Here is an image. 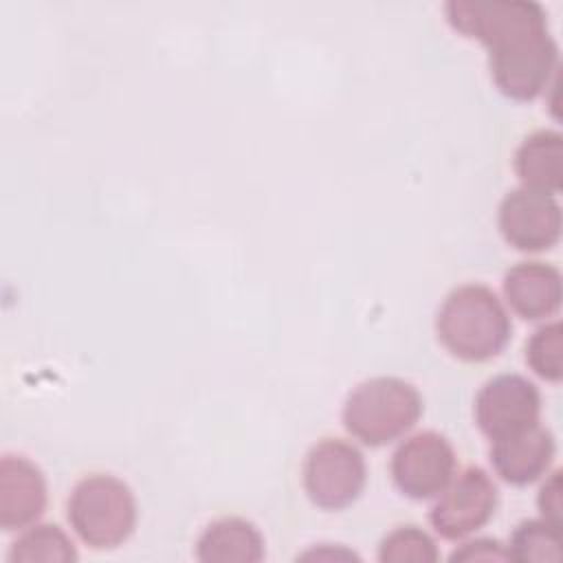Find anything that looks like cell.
I'll use <instances>...</instances> for the list:
<instances>
[{
    "label": "cell",
    "instance_id": "obj_1",
    "mask_svg": "<svg viewBox=\"0 0 563 563\" xmlns=\"http://www.w3.org/2000/svg\"><path fill=\"white\" fill-rule=\"evenodd\" d=\"M446 22L486 46L497 90L515 101L537 99L559 66L548 15L532 0H449Z\"/></svg>",
    "mask_w": 563,
    "mask_h": 563
},
{
    "label": "cell",
    "instance_id": "obj_2",
    "mask_svg": "<svg viewBox=\"0 0 563 563\" xmlns=\"http://www.w3.org/2000/svg\"><path fill=\"white\" fill-rule=\"evenodd\" d=\"M435 332L451 356L484 363L506 347L512 323L495 290L484 284H464L442 301Z\"/></svg>",
    "mask_w": 563,
    "mask_h": 563
},
{
    "label": "cell",
    "instance_id": "obj_3",
    "mask_svg": "<svg viewBox=\"0 0 563 563\" xmlns=\"http://www.w3.org/2000/svg\"><path fill=\"white\" fill-rule=\"evenodd\" d=\"M422 416L420 391L396 376L356 385L343 405V427L365 446H385L416 427Z\"/></svg>",
    "mask_w": 563,
    "mask_h": 563
},
{
    "label": "cell",
    "instance_id": "obj_4",
    "mask_svg": "<svg viewBox=\"0 0 563 563\" xmlns=\"http://www.w3.org/2000/svg\"><path fill=\"white\" fill-rule=\"evenodd\" d=\"M132 488L108 473L81 477L66 504L73 532L92 550H112L130 539L136 526Z\"/></svg>",
    "mask_w": 563,
    "mask_h": 563
},
{
    "label": "cell",
    "instance_id": "obj_5",
    "mask_svg": "<svg viewBox=\"0 0 563 563\" xmlns=\"http://www.w3.org/2000/svg\"><path fill=\"white\" fill-rule=\"evenodd\" d=\"M308 499L323 510H341L354 504L367 482L363 453L341 438H323L310 446L301 468Z\"/></svg>",
    "mask_w": 563,
    "mask_h": 563
},
{
    "label": "cell",
    "instance_id": "obj_6",
    "mask_svg": "<svg viewBox=\"0 0 563 563\" xmlns=\"http://www.w3.org/2000/svg\"><path fill=\"white\" fill-rule=\"evenodd\" d=\"M497 508V486L493 477L479 468L468 466L453 475L438 501L429 510V523L446 541H460L484 528Z\"/></svg>",
    "mask_w": 563,
    "mask_h": 563
},
{
    "label": "cell",
    "instance_id": "obj_7",
    "mask_svg": "<svg viewBox=\"0 0 563 563\" xmlns=\"http://www.w3.org/2000/svg\"><path fill=\"white\" fill-rule=\"evenodd\" d=\"M457 457L451 442L435 431H420L398 444L389 473L396 488L409 499L438 497L455 475Z\"/></svg>",
    "mask_w": 563,
    "mask_h": 563
},
{
    "label": "cell",
    "instance_id": "obj_8",
    "mask_svg": "<svg viewBox=\"0 0 563 563\" xmlns=\"http://www.w3.org/2000/svg\"><path fill=\"white\" fill-rule=\"evenodd\" d=\"M475 422L479 431L497 440L539 422V387L519 374H499L484 383L475 396Z\"/></svg>",
    "mask_w": 563,
    "mask_h": 563
},
{
    "label": "cell",
    "instance_id": "obj_9",
    "mask_svg": "<svg viewBox=\"0 0 563 563\" xmlns=\"http://www.w3.org/2000/svg\"><path fill=\"white\" fill-rule=\"evenodd\" d=\"M497 224L512 249L523 253L548 251L561 238V207L550 194L519 187L504 196Z\"/></svg>",
    "mask_w": 563,
    "mask_h": 563
},
{
    "label": "cell",
    "instance_id": "obj_10",
    "mask_svg": "<svg viewBox=\"0 0 563 563\" xmlns=\"http://www.w3.org/2000/svg\"><path fill=\"white\" fill-rule=\"evenodd\" d=\"M48 490L40 466L24 455H2L0 460V528L24 530L46 510Z\"/></svg>",
    "mask_w": 563,
    "mask_h": 563
},
{
    "label": "cell",
    "instance_id": "obj_11",
    "mask_svg": "<svg viewBox=\"0 0 563 563\" xmlns=\"http://www.w3.org/2000/svg\"><path fill=\"white\" fill-rule=\"evenodd\" d=\"M490 442V464L495 473L512 486L537 482L548 473L554 457V438L550 429L539 422Z\"/></svg>",
    "mask_w": 563,
    "mask_h": 563
},
{
    "label": "cell",
    "instance_id": "obj_12",
    "mask_svg": "<svg viewBox=\"0 0 563 563\" xmlns=\"http://www.w3.org/2000/svg\"><path fill=\"white\" fill-rule=\"evenodd\" d=\"M504 297L521 319L539 321L552 317L563 299L561 273L545 262H519L504 275Z\"/></svg>",
    "mask_w": 563,
    "mask_h": 563
},
{
    "label": "cell",
    "instance_id": "obj_13",
    "mask_svg": "<svg viewBox=\"0 0 563 563\" xmlns=\"http://www.w3.org/2000/svg\"><path fill=\"white\" fill-rule=\"evenodd\" d=\"M264 554L262 532L242 517L211 521L196 541V559L202 563H260Z\"/></svg>",
    "mask_w": 563,
    "mask_h": 563
},
{
    "label": "cell",
    "instance_id": "obj_14",
    "mask_svg": "<svg viewBox=\"0 0 563 563\" xmlns=\"http://www.w3.org/2000/svg\"><path fill=\"white\" fill-rule=\"evenodd\" d=\"M515 174L521 187L559 194L563 187V136L556 130L528 134L515 152Z\"/></svg>",
    "mask_w": 563,
    "mask_h": 563
},
{
    "label": "cell",
    "instance_id": "obj_15",
    "mask_svg": "<svg viewBox=\"0 0 563 563\" xmlns=\"http://www.w3.org/2000/svg\"><path fill=\"white\" fill-rule=\"evenodd\" d=\"M77 550L70 537L55 523H33L11 543L9 563H73Z\"/></svg>",
    "mask_w": 563,
    "mask_h": 563
},
{
    "label": "cell",
    "instance_id": "obj_16",
    "mask_svg": "<svg viewBox=\"0 0 563 563\" xmlns=\"http://www.w3.org/2000/svg\"><path fill=\"white\" fill-rule=\"evenodd\" d=\"M561 523L548 519L521 521L508 541L510 561L519 563H559L563 559Z\"/></svg>",
    "mask_w": 563,
    "mask_h": 563
},
{
    "label": "cell",
    "instance_id": "obj_17",
    "mask_svg": "<svg viewBox=\"0 0 563 563\" xmlns=\"http://www.w3.org/2000/svg\"><path fill=\"white\" fill-rule=\"evenodd\" d=\"M438 559L435 541L418 526H398L378 545L380 563H435Z\"/></svg>",
    "mask_w": 563,
    "mask_h": 563
},
{
    "label": "cell",
    "instance_id": "obj_18",
    "mask_svg": "<svg viewBox=\"0 0 563 563\" xmlns=\"http://www.w3.org/2000/svg\"><path fill=\"white\" fill-rule=\"evenodd\" d=\"M563 328L561 321H552L534 330L526 343V363L530 369L548 380L559 383L563 376Z\"/></svg>",
    "mask_w": 563,
    "mask_h": 563
},
{
    "label": "cell",
    "instance_id": "obj_19",
    "mask_svg": "<svg viewBox=\"0 0 563 563\" xmlns=\"http://www.w3.org/2000/svg\"><path fill=\"white\" fill-rule=\"evenodd\" d=\"M453 563H501L510 561L508 548L501 545L497 539H473L462 543L451 554Z\"/></svg>",
    "mask_w": 563,
    "mask_h": 563
},
{
    "label": "cell",
    "instance_id": "obj_20",
    "mask_svg": "<svg viewBox=\"0 0 563 563\" xmlns=\"http://www.w3.org/2000/svg\"><path fill=\"white\" fill-rule=\"evenodd\" d=\"M543 519L561 523V471H554L541 486L537 497Z\"/></svg>",
    "mask_w": 563,
    "mask_h": 563
},
{
    "label": "cell",
    "instance_id": "obj_21",
    "mask_svg": "<svg viewBox=\"0 0 563 563\" xmlns=\"http://www.w3.org/2000/svg\"><path fill=\"white\" fill-rule=\"evenodd\" d=\"M301 561H358V556L354 554V552H350V550H345V548H341V545H336V548H332L330 543H323L321 548H312V550H308V552H303L301 556H299Z\"/></svg>",
    "mask_w": 563,
    "mask_h": 563
}]
</instances>
